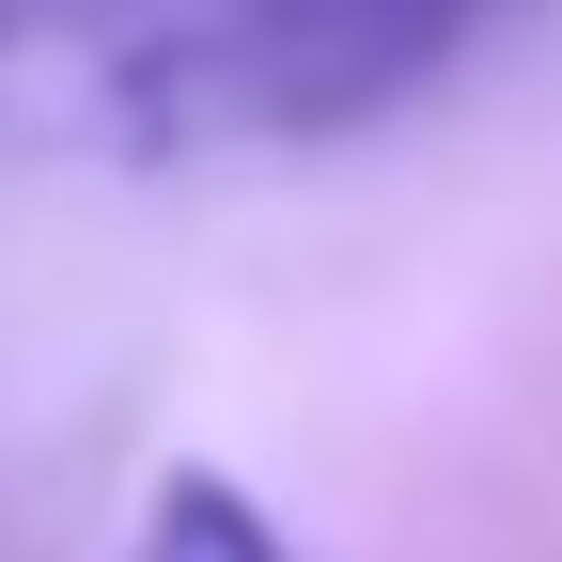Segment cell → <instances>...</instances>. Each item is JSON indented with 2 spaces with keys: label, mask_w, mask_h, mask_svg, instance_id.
<instances>
[{
  "label": "cell",
  "mask_w": 562,
  "mask_h": 562,
  "mask_svg": "<svg viewBox=\"0 0 562 562\" xmlns=\"http://www.w3.org/2000/svg\"><path fill=\"white\" fill-rule=\"evenodd\" d=\"M501 0H0V125L94 157H313L391 125Z\"/></svg>",
  "instance_id": "obj_1"
},
{
  "label": "cell",
  "mask_w": 562,
  "mask_h": 562,
  "mask_svg": "<svg viewBox=\"0 0 562 562\" xmlns=\"http://www.w3.org/2000/svg\"><path fill=\"white\" fill-rule=\"evenodd\" d=\"M125 562H297V547H281V516L250 501V484L172 469L157 501H140V547H125Z\"/></svg>",
  "instance_id": "obj_2"
}]
</instances>
